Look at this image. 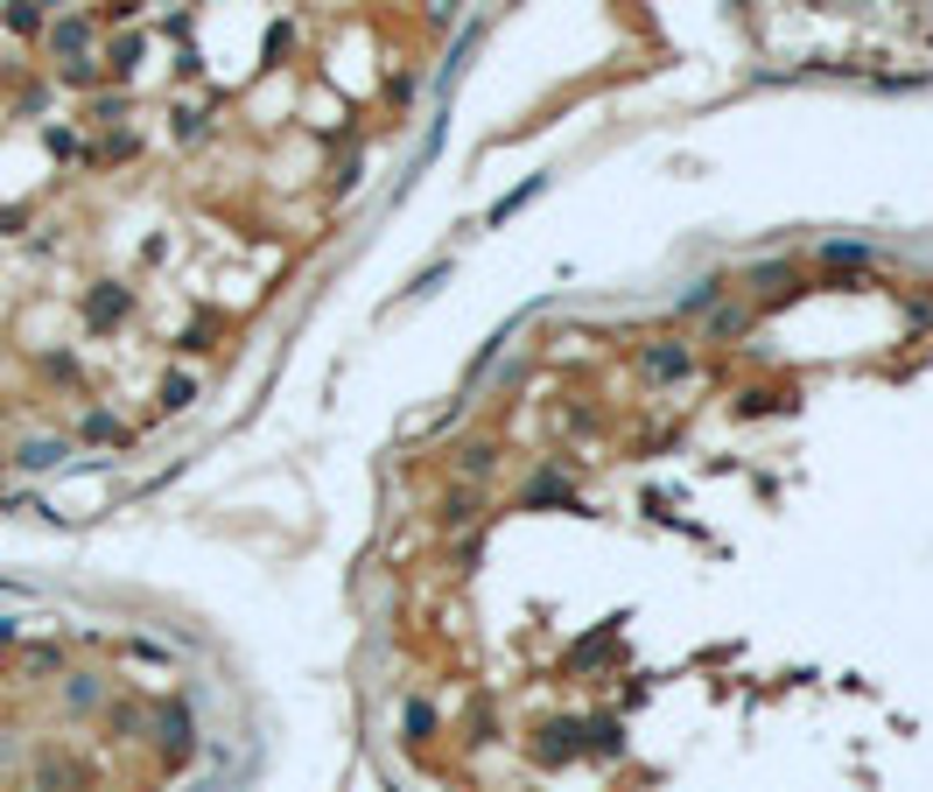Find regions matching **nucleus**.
<instances>
[{
	"instance_id": "nucleus-1",
	"label": "nucleus",
	"mask_w": 933,
	"mask_h": 792,
	"mask_svg": "<svg viewBox=\"0 0 933 792\" xmlns=\"http://www.w3.org/2000/svg\"><path fill=\"white\" fill-rule=\"evenodd\" d=\"M35 792H91V771L78 758H64V750H43L35 758Z\"/></svg>"
},
{
	"instance_id": "nucleus-2",
	"label": "nucleus",
	"mask_w": 933,
	"mask_h": 792,
	"mask_svg": "<svg viewBox=\"0 0 933 792\" xmlns=\"http://www.w3.org/2000/svg\"><path fill=\"white\" fill-rule=\"evenodd\" d=\"M64 702H70V708H91V702H99V681H85V673H78V681L64 687Z\"/></svg>"
}]
</instances>
